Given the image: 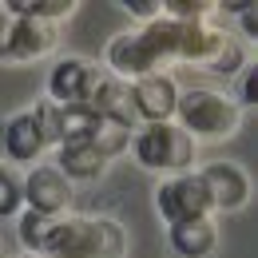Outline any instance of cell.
Segmentation results:
<instances>
[{
  "label": "cell",
  "instance_id": "6da1fadb",
  "mask_svg": "<svg viewBox=\"0 0 258 258\" xmlns=\"http://www.w3.org/2000/svg\"><path fill=\"white\" fill-rule=\"evenodd\" d=\"M171 64H195L211 76H234L246 68V48L215 20H171L159 16L107 44V72L119 80H139Z\"/></svg>",
  "mask_w": 258,
  "mask_h": 258
},
{
  "label": "cell",
  "instance_id": "7a4b0ae2",
  "mask_svg": "<svg viewBox=\"0 0 258 258\" xmlns=\"http://www.w3.org/2000/svg\"><path fill=\"white\" fill-rule=\"evenodd\" d=\"M127 230L111 215H64L48 242V258H123Z\"/></svg>",
  "mask_w": 258,
  "mask_h": 258
},
{
  "label": "cell",
  "instance_id": "3957f363",
  "mask_svg": "<svg viewBox=\"0 0 258 258\" xmlns=\"http://www.w3.org/2000/svg\"><path fill=\"white\" fill-rule=\"evenodd\" d=\"M175 115H179V127H187L195 139H230L242 127L246 107L215 88H187V92H179Z\"/></svg>",
  "mask_w": 258,
  "mask_h": 258
},
{
  "label": "cell",
  "instance_id": "277c9868",
  "mask_svg": "<svg viewBox=\"0 0 258 258\" xmlns=\"http://www.w3.org/2000/svg\"><path fill=\"white\" fill-rule=\"evenodd\" d=\"M131 151L151 171H175V175H183V171H191L195 155H199V139L187 127L171 123V119L167 123H143L131 135Z\"/></svg>",
  "mask_w": 258,
  "mask_h": 258
},
{
  "label": "cell",
  "instance_id": "5b68a950",
  "mask_svg": "<svg viewBox=\"0 0 258 258\" xmlns=\"http://www.w3.org/2000/svg\"><path fill=\"white\" fill-rule=\"evenodd\" d=\"M60 44V24L36 20V16H20L8 12L0 16V60L8 64H28V60H44L52 56Z\"/></svg>",
  "mask_w": 258,
  "mask_h": 258
},
{
  "label": "cell",
  "instance_id": "8992f818",
  "mask_svg": "<svg viewBox=\"0 0 258 258\" xmlns=\"http://www.w3.org/2000/svg\"><path fill=\"white\" fill-rule=\"evenodd\" d=\"M155 207L167 223H187V219H203V215H215L211 207V195L203 187L199 171H183L175 179H167L159 191H155Z\"/></svg>",
  "mask_w": 258,
  "mask_h": 258
},
{
  "label": "cell",
  "instance_id": "52a82bcc",
  "mask_svg": "<svg viewBox=\"0 0 258 258\" xmlns=\"http://www.w3.org/2000/svg\"><path fill=\"white\" fill-rule=\"evenodd\" d=\"M103 72L107 68H99L88 56H64L60 64L52 68V76H48V96L56 103H64V107L68 103H88Z\"/></svg>",
  "mask_w": 258,
  "mask_h": 258
},
{
  "label": "cell",
  "instance_id": "ba28073f",
  "mask_svg": "<svg viewBox=\"0 0 258 258\" xmlns=\"http://www.w3.org/2000/svg\"><path fill=\"white\" fill-rule=\"evenodd\" d=\"M131 103H135V115L143 123H167V119H175V103H179L175 76L171 72H151V76L131 80Z\"/></svg>",
  "mask_w": 258,
  "mask_h": 258
},
{
  "label": "cell",
  "instance_id": "9c48e42d",
  "mask_svg": "<svg viewBox=\"0 0 258 258\" xmlns=\"http://www.w3.org/2000/svg\"><path fill=\"white\" fill-rule=\"evenodd\" d=\"M215 211H242L250 203V175L238 163H211L199 171Z\"/></svg>",
  "mask_w": 258,
  "mask_h": 258
},
{
  "label": "cell",
  "instance_id": "30bf717a",
  "mask_svg": "<svg viewBox=\"0 0 258 258\" xmlns=\"http://www.w3.org/2000/svg\"><path fill=\"white\" fill-rule=\"evenodd\" d=\"M24 203H28V211L60 219L72 207V179L60 167H36L32 175L24 179Z\"/></svg>",
  "mask_w": 258,
  "mask_h": 258
},
{
  "label": "cell",
  "instance_id": "8fae6325",
  "mask_svg": "<svg viewBox=\"0 0 258 258\" xmlns=\"http://www.w3.org/2000/svg\"><path fill=\"white\" fill-rule=\"evenodd\" d=\"M88 107H96L107 123H119V127H127V131L139 127V115H135V103H131L127 80H119V76H111V72L99 76V84H96V92H92V99H88Z\"/></svg>",
  "mask_w": 258,
  "mask_h": 258
},
{
  "label": "cell",
  "instance_id": "7c38bea8",
  "mask_svg": "<svg viewBox=\"0 0 258 258\" xmlns=\"http://www.w3.org/2000/svg\"><path fill=\"white\" fill-rule=\"evenodd\" d=\"M44 147H48V139H44V131H40L32 111H20V115H12L4 123V151H8V159L32 163V159H40Z\"/></svg>",
  "mask_w": 258,
  "mask_h": 258
},
{
  "label": "cell",
  "instance_id": "4fadbf2b",
  "mask_svg": "<svg viewBox=\"0 0 258 258\" xmlns=\"http://www.w3.org/2000/svg\"><path fill=\"white\" fill-rule=\"evenodd\" d=\"M171 246L183 258H207L219 246V223H215V215L187 219V223H171Z\"/></svg>",
  "mask_w": 258,
  "mask_h": 258
},
{
  "label": "cell",
  "instance_id": "5bb4252c",
  "mask_svg": "<svg viewBox=\"0 0 258 258\" xmlns=\"http://www.w3.org/2000/svg\"><path fill=\"white\" fill-rule=\"evenodd\" d=\"M107 155L96 151L88 139H80V143H60V151H56V167L64 171L68 179H99L103 171H107Z\"/></svg>",
  "mask_w": 258,
  "mask_h": 258
},
{
  "label": "cell",
  "instance_id": "9a60e30c",
  "mask_svg": "<svg viewBox=\"0 0 258 258\" xmlns=\"http://www.w3.org/2000/svg\"><path fill=\"white\" fill-rule=\"evenodd\" d=\"M56 215H40V211H20V242L28 246V254H48V242L56 234Z\"/></svg>",
  "mask_w": 258,
  "mask_h": 258
},
{
  "label": "cell",
  "instance_id": "2e32d148",
  "mask_svg": "<svg viewBox=\"0 0 258 258\" xmlns=\"http://www.w3.org/2000/svg\"><path fill=\"white\" fill-rule=\"evenodd\" d=\"M60 107H64V103H60ZM103 123H107V119L99 115L96 107H88V103H68V107H64V139H60V143H80V139H92Z\"/></svg>",
  "mask_w": 258,
  "mask_h": 258
},
{
  "label": "cell",
  "instance_id": "e0dca14e",
  "mask_svg": "<svg viewBox=\"0 0 258 258\" xmlns=\"http://www.w3.org/2000/svg\"><path fill=\"white\" fill-rule=\"evenodd\" d=\"M8 12H20V16H36V20H48V24H64L68 16H76V0H4Z\"/></svg>",
  "mask_w": 258,
  "mask_h": 258
},
{
  "label": "cell",
  "instance_id": "ac0fdd59",
  "mask_svg": "<svg viewBox=\"0 0 258 258\" xmlns=\"http://www.w3.org/2000/svg\"><path fill=\"white\" fill-rule=\"evenodd\" d=\"M20 207H24V179L16 175V167L0 163V219L20 215Z\"/></svg>",
  "mask_w": 258,
  "mask_h": 258
},
{
  "label": "cell",
  "instance_id": "d6986e66",
  "mask_svg": "<svg viewBox=\"0 0 258 258\" xmlns=\"http://www.w3.org/2000/svg\"><path fill=\"white\" fill-rule=\"evenodd\" d=\"M32 115H36V123H40V131H44V139L60 147V139H64V107L56 99H40L32 107Z\"/></svg>",
  "mask_w": 258,
  "mask_h": 258
},
{
  "label": "cell",
  "instance_id": "ffe728a7",
  "mask_svg": "<svg viewBox=\"0 0 258 258\" xmlns=\"http://www.w3.org/2000/svg\"><path fill=\"white\" fill-rule=\"evenodd\" d=\"M215 0H167L163 4V16L171 20H215Z\"/></svg>",
  "mask_w": 258,
  "mask_h": 258
},
{
  "label": "cell",
  "instance_id": "44dd1931",
  "mask_svg": "<svg viewBox=\"0 0 258 258\" xmlns=\"http://www.w3.org/2000/svg\"><path fill=\"white\" fill-rule=\"evenodd\" d=\"M119 8H123L127 16H135L139 24H151V20L163 16V4H155V0H123Z\"/></svg>",
  "mask_w": 258,
  "mask_h": 258
},
{
  "label": "cell",
  "instance_id": "7402d4cb",
  "mask_svg": "<svg viewBox=\"0 0 258 258\" xmlns=\"http://www.w3.org/2000/svg\"><path fill=\"white\" fill-rule=\"evenodd\" d=\"M238 103H242V107H254V103H258V64L242 68V80H238Z\"/></svg>",
  "mask_w": 258,
  "mask_h": 258
},
{
  "label": "cell",
  "instance_id": "603a6c76",
  "mask_svg": "<svg viewBox=\"0 0 258 258\" xmlns=\"http://www.w3.org/2000/svg\"><path fill=\"white\" fill-rule=\"evenodd\" d=\"M238 20H242V32L246 36H258V8L250 4L246 12H238Z\"/></svg>",
  "mask_w": 258,
  "mask_h": 258
},
{
  "label": "cell",
  "instance_id": "cb8c5ba5",
  "mask_svg": "<svg viewBox=\"0 0 258 258\" xmlns=\"http://www.w3.org/2000/svg\"><path fill=\"white\" fill-rule=\"evenodd\" d=\"M0 258H8V238H4V230H0Z\"/></svg>",
  "mask_w": 258,
  "mask_h": 258
},
{
  "label": "cell",
  "instance_id": "d4e9b609",
  "mask_svg": "<svg viewBox=\"0 0 258 258\" xmlns=\"http://www.w3.org/2000/svg\"><path fill=\"white\" fill-rule=\"evenodd\" d=\"M0 16H4V4H0Z\"/></svg>",
  "mask_w": 258,
  "mask_h": 258
},
{
  "label": "cell",
  "instance_id": "484cf974",
  "mask_svg": "<svg viewBox=\"0 0 258 258\" xmlns=\"http://www.w3.org/2000/svg\"><path fill=\"white\" fill-rule=\"evenodd\" d=\"M28 258H32V254H28Z\"/></svg>",
  "mask_w": 258,
  "mask_h": 258
}]
</instances>
